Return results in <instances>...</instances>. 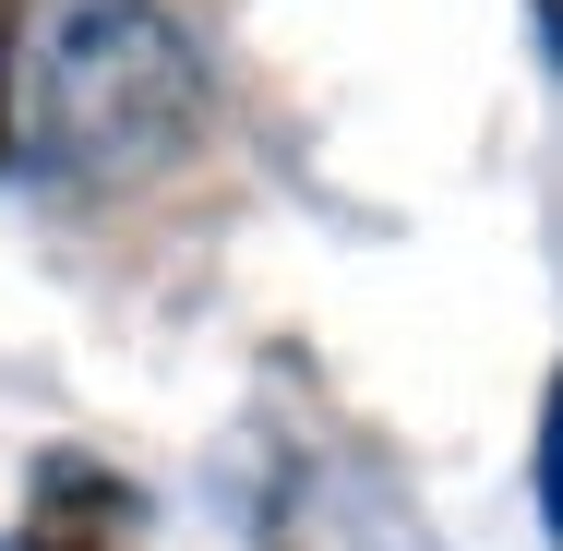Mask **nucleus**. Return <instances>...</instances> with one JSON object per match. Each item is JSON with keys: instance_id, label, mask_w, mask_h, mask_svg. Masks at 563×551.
Instances as JSON below:
<instances>
[{"instance_id": "7ed1b4c3", "label": "nucleus", "mask_w": 563, "mask_h": 551, "mask_svg": "<svg viewBox=\"0 0 563 551\" xmlns=\"http://www.w3.org/2000/svg\"><path fill=\"white\" fill-rule=\"evenodd\" d=\"M24 156V36H12V0H0V168Z\"/></svg>"}, {"instance_id": "f03ea898", "label": "nucleus", "mask_w": 563, "mask_h": 551, "mask_svg": "<svg viewBox=\"0 0 563 551\" xmlns=\"http://www.w3.org/2000/svg\"><path fill=\"white\" fill-rule=\"evenodd\" d=\"M540 540L563 551V360H552V396H540Z\"/></svg>"}, {"instance_id": "f257e3e1", "label": "nucleus", "mask_w": 563, "mask_h": 551, "mask_svg": "<svg viewBox=\"0 0 563 551\" xmlns=\"http://www.w3.org/2000/svg\"><path fill=\"white\" fill-rule=\"evenodd\" d=\"M205 132V60L156 0H48L24 36V156L73 192H132Z\"/></svg>"}, {"instance_id": "20e7f679", "label": "nucleus", "mask_w": 563, "mask_h": 551, "mask_svg": "<svg viewBox=\"0 0 563 551\" xmlns=\"http://www.w3.org/2000/svg\"><path fill=\"white\" fill-rule=\"evenodd\" d=\"M0 551H109L97 528H24V540H0Z\"/></svg>"}]
</instances>
